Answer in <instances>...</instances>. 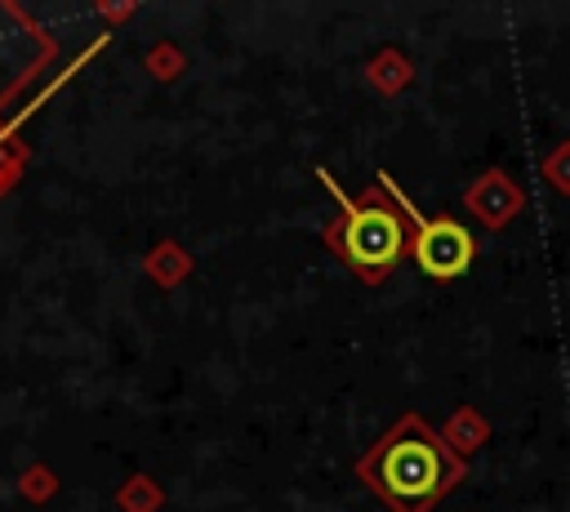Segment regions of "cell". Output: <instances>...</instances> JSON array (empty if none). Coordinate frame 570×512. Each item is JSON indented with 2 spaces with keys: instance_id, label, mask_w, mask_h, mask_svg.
<instances>
[{
  "instance_id": "6da1fadb",
  "label": "cell",
  "mask_w": 570,
  "mask_h": 512,
  "mask_svg": "<svg viewBox=\"0 0 570 512\" xmlns=\"http://www.w3.org/2000/svg\"><path fill=\"white\" fill-rule=\"evenodd\" d=\"M445 481V454L419 423H405L379 454V485L396 503H423Z\"/></svg>"
},
{
  "instance_id": "7a4b0ae2",
  "label": "cell",
  "mask_w": 570,
  "mask_h": 512,
  "mask_svg": "<svg viewBox=\"0 0 570 512\" xmlns=\"http://www.w3.org/2000/svg\"><path fill=\"white\" fill-rule=\"evenodd\" d=\"M321 178H325V187L338 196V205H343V214H347V218H343V232H338L343 254H347L361 272H383V267H392V263L405 254V227H401V214H392L387 205H374V200L352 205L325 169H321Z\"/></svg>"
},
{
  "instance_id": "3957f363",
  "label": "cell",
  "mask_w": 570,
  "mask_h": 512,
  "mask_svg": "<svg viewBox=\"0 0 570 512\" xmlns=\"http://www.w3.org/2000/svg\"><path fill=\"white\" fill-rule=\"evenodd\" d=\"M379 183H383V191L396 200V209H401V214L410 218V227H414V258H419V267H423L428 276H436V280L463 276L468 263H472V232H468L463 223H454V218H423V214L410 205V196H405L387 174H379Z\"/></svg>"
}]
</instances>
